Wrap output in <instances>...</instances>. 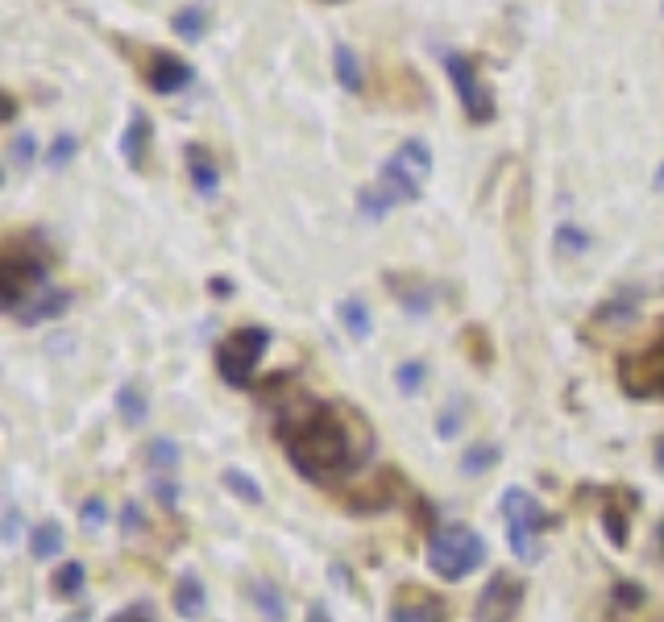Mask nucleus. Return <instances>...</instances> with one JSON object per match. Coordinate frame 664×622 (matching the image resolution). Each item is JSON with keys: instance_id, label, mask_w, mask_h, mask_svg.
Instances as JSON below:
<instances>
[{"instance_id": "1", "label": "nucleus", "mask_w": 664, "mask_h": 622, "mask_svg": "<svg viewBox=\"0 0 664 622\" xmlns=\"http://www.w3.org/2000/svg\"><path fill=\"white\" fill-rule=\"evenodd\" d=\"M274 436L287 448V461L299 477L316 486H341L370 461L374 432L370 419L345 403H324L312 394H295L274 415Z\"/></svg>"}, {"instance_id": "2", "label": "nucleus", "mask_w": 664, "mask_h": 622, "mask_svg": "<svg viewBox=\"0 0 664 622\" xmlns=\"http://www.w3.org/2000/svg\"><path fill=\"white\" fill-rule=\"evenodd\" d=\"M432 175V150L424 146L420 137L403 141V146L382 162V171L370 187L357 191V212L366 220H382L391 208L399 204H415L424 195V183Z\"/></svg>"}, {"instance_id": "3", "label": "nucleus", "mask_w": 664, "mask_h": 622, "mask_svg": "<svg viewBox=\"0 0 664 622\" xmlns=\"http://www.w3.org/2000/svg\"><path fill=\"white\" fill-rule=\"evenodd\" d=\"M54 266V253L42 233H9L0 241V303L9 316H17V307L25 299H34L42 291V282Z\"/></svg>"}, {"instance_id": "4", "label": "nucleus", "mask_w": 664, "mask_h": 622, "mask_svg": "<svg viewBox=\"0 0 664 622\" xmlns=\"http://www.w3.org/2000/svg\"><path fill=\"white\" fill-rule=\"evenodd\" d=\"M486 564V540L465 527V523H445L432 531L428 540V569L440 581H465L469 573H478Z\"/></svg>"}, {"instance_id": "5", "label": "nucleus", "mask_w": 664, "mask_h": 622, "mask_svg": "<svg viewBox=\"0 0 664 622\" xmlns=\"http://www.w3.org/2000/svg\"><path fill=\"white\" fill-rule=\"evenodd\" d=\"M498 511H503L507 540H511L515 556L528 560V564H536V560L544 556V544H540V540L552 531V515L544 511V506H540L528 490H519V486L503 490V498H498Z\"/></svg>"}, {"instance_id": "6", "label": "nucleus", "mask_w": 664, "mask_h": 622, "mask_svg": "<svg viewBox=\"0 0 664 622\" xmlns=\"http://www.w3.org/2000/svg\"><path fill=\"white\" fill-rule=\"evenodd\" d=\"M266 345H270V332L262 324H245V328H233L225 341L216 345V370L233 390H245L254 382V370L258 361L266 357Z\"/></svg>"}, {"instance_id": "7", "label": "nucleus", "mask_w": 664, "mask_h": 622, "mask_svg": "<svg viewBox=\"0 0 664 622\" xmlns=\"http://www.w3.org/2000/svg\"><path fill=\"white\" fill-rule=\"evenodd\" d=\"M619 386H623L627 399L664 403V328L652 345L619 357Z\"/></svg>"}, {"instance_id": "8", "label": "nucleus", "mask_w": 664, "mask_h": 622, "mask_svg": "<svg viewBox=\"0 0 664 622\" xmlns=\"http://www.w3.org/2000/svg\"><path fill=\"white\" fill-rule=\"evenodd\" d=\"M445 71L453 79V88H457V100H461V112L474 125H490L494 121V92L486 88V79H482V63L474 59V54H461V50H449L445 54Z\"/></svg>"}, {"instance_id": "9", "label": "nucleus", "mask_w": 664, "mask_h": 622, "mask_svg": "<svg viewBox=\"0 0 664 622\" xmlns=\"http://www.w3.org/2000/svg\"><path fill=\"white\" fill-rule=\"evenodd\" d=\"M129 54H133V67H137V75H142V83L158 96H179L183 88H191V79H196L191 63L179 59V54H171V50L133 46Z\"/></svg>"}, {"instance_id": "10", "label": "nucleus", "mask_w": 664, "mask_h": 622, "mask_svg": "<svg viewBox=\"0 0 664 622\" xmlns=\"http://www.w3.org/2000/svg\"><path fill=\"white\" fill-rule=\"evenodd\" d=\"M523 593H528V585L515 573H494L474 602V622H515V614L523 606Z\"/></svg>"}, {"instance_id": "11", "label": "nucleus", "mask_w": 664, "mask_h": 622, "mask_svg": "<svg viewBox=\"0 0 664 622\" xmlns=\"http://www.w3.org/2000/svg\"><path fill=\"white\" fill-rule=\"evenodd\" d=\"M640 506V494L627 490V486H606L598 490V515H602V531L615 548H627L631 540V515Z\"/></svg>"}, {"instance_id": "12", "label": "nucleus", "mask_w": 664, "mask_h": 622, "mask_svg": "<svg viewBox=\"0 0 664 622\" xmlns=\"http://www.w3.org/2000/svg\"><path fill=\"white\" fill-rule=\"evenodd\" d=\"M445 614V602L420 585H399V593L391 598V622H445Z\"/></svg>"}, {"instance_id": "13", "label": "nucleus", "mask_w": 664, "mask_h": 622, "mask_svg": "<svg viewBox=\"0 0 664 622\" xmlns=\"http://www.w3.org/2000/svg\"><path fill=\"white\" fill-rule=\"evenodd\" d=\"M150 146H154V125H150V112L133 108L129 112V125L121 133V158L129 171H146L150 166Z\"/></svg>"}, {"instance_id": "14", "label": "nucleus", "mask_w": 664, "mask_h": 622, "mask_svg": "<svg viewBox=\"0 0 664 622\" xmlns=\"http://www.w3.org/2000/svg\"><path fill=\"white\" fill-rule=\"evenodd\" d=\"M67 307H71V291H63V287H42L34 299H25V303L17 307V324L59 320V316H67Z\"/></svg>"}, {"instance_id": "15", "label": "nucleus", "mask_w": 664, "mask_h": 622, "mask_svg": "<svg viewBox=\"0 0 664 622\" xmlns=\"http://www.w3.org/2000/svg\"><path fill=\"white\" fill-rule=\"evenodd\" d=\"M640 303H644V291H623L615 299H606L602 307H594L590 324H598V328H627L635 316H640Z\"/></svg>"}, {"instance_id": "16", "label": "nucleus", "mask_w": 664, "mask_h": 622, "mask_svg": "<svg viewBox=\"0 0 664 622\" xmlns=\"http://www.w3.org/2000/svg\"><path fill=\"white\" fill-rule=\"evenodd\" d=\"M187 175H191V187H196L204 200H212L220 191V166L204 146H187Z\"/></svg>"}, {"instance_id": "17", "label": "nucleus", "mask_w": 664, "mask_h": 622, "mask_svg": "<svg viewBox=\"0 0 664 622\" xmlns=\"http://www.w3.org/2000/svg\"><path fill=\"white\" fill-rule=\"evenodd\" d=\"M171 602H175V614H179V618H187V622H196V618L204 614V606H208V593H204V581H200L196 573H183V577L175 581V593H171Z\"/></svg>"}, {"instance_id": "18", "label": "nucleus", "mask_w": 664, "mask_h": 622, "mask_svg": "<svg viewBox=\"0 0 664 622\" xmlns=\"http://www.w3.org/2000/svg\"><path fill=\"white\" fill-rule=\"evenodd\" d=\"M332 71H337V79H341V88L349 92V96H362L366 92V75H362V59L349 50V46H337L332 50Z\"/></svg>"}, {"instance_id": "19", "label": "nucleus", "mask_w": 664, "mask_h": 622, "mask_svg": "<svg viewBox=\"0 0 664 622\" xmlns=\"http://www.w3.org/2000/svg\"><path fill=\"white\" fill-rule=\"evenodd\" d=\"M117 415L129 423V428H137V423H146V415H150V399H146V390L142 386H121L117 390Z\"/></svg>"}, {"instance_id": "20", "label": "nucleus", "mask_w": 664, "mask_h": 622, "mask_svg": "<svg viewBox=\"0 0 664 622\" xmlns=\"http://www.w3.org/2000/svg\"><path fill=\"white\" fill-rule=\"evenodd\" d=\"M249 598H254V606H258V614H262L266 622H283V618H287V602H283L279 585H270V581H254V589H249Z\"/></svg>"}, {"instance_id": "21", "label": "nucleus", "mask_w": 664, "mask_h": 622, "mask_svg": "<svg viewBox=\"0 0 664 622\" xmlns=\"http://www.w3.org/2000/svg\"><path fill=\"white\" fill-rule=\"evenodd\" d=\"M63 527L59 523H38L34 527V535H30V552H34V560H50V556H59L63 552Z\"/></svg>"}, {"instance_id": "22", "label": "nucleus", "mask_w": 664, "mask_h": 622, "mask_svg": "<svg viewBox=\"0 0 664 622\" xmlns=\"http://www.w3.org/2000/svg\"><path fill=\"white\" fill-rule=\"evenodd\" d=\"M171 30H175L183 42H200L204 30H208V13H204L200 5H187V9H179V13L171 17Z\"/></svg>"}, {"instance_id": "23", "label": "nucleus", "mask_w": 664, "mask_h": 622, "mask_svg": "<svg viewBox=\"0 0 664 622\" xmlns=\"http://www.w3.org/2000/svg\"><path fill=\"white\" fill-rule=\"evenodd\" d=\"M146 465L162 477V473H171L175 465H179V444L171 440V436H154L150 444H146Z\"/></svg>"}, {"instance_id": "24", "label": "nucleus", "mask_w": 664, "mask_h": 622, "mask_svg": "<svg viewBox=\"0 0 664 622\" xmlns=\"http://www.w3.org/2000/svg\"><path fill=\"white\" fill-rule=\"evenodd\" d=\"M341 324H345V332L353 336V341H366L370 336V307L362 303V299H341Z\"/></svg>"}, {"instance_id": "25", "label": "nucleus", "mask_w": 664, "mask_h": 622, "mask_svg": "<svg viewBox=\"0 0 664 622\" xmlns=\"http://www.w3.org/2000/svg\"><path fill=\"white\" fill-rule=\"evenodd\" d=\"M498 457H503V452H498L494 444H474V448H465V457H461V473H465V477H482L486 469H494V465H498Z\"/></svg>"}, {"instance_id": "26", "label": "nucleus", "mask_w": 664, "mask_h": 622, "mask_svg": "<svg viewBox=\"0 0 664 622\" xmlns=\"http://www.w3.org/2000/svg\"><path fill=\"white\" fill-rule=\"evenodd\" d=\"M83 577H88V573H83V564L67 560L63 569L54 573V593H59V598H79V593H83Z\"/></svg>"}, {"instance_id": "27", "label": "nucleus", "mask_w": 664, "mask_h": 622, "mask_svg": "<svg viewBox=\"0 0 664 622\" xmlns=\"http://www.w3.org/2000/svg\"><path fill=\"white\" fill-rule=\"evenodd\" d=\"M225 486L241 498V502H249V506H262V490H258V482L249 473H241V469H225Z\"/></svg>"}, {"instance_id": "28", "label": "nucleus", "mask_w": 664, "mask_h": 622, "mask_svg": "<svg viewBox=\"0 0 664 622\" xmlns=\"http://www.w3.org/2000/svg\"><path fill=\"white\" fill-rule=\"evenodd\" d=\"M424 378H428V365L420 361V357H411V361H403L399 370H395V382H399V390L403 394H415L424 386Z\"/></svg>"}, {"instance_id": "29", "label": "nucleus", "mask_w": 664, "mask_h": 622, "mask_svg": "<svg viewBox=\"0 0 664 622\" xmlns=\"http://www.w3.org/2000/svg\"><path fill=\"white\" fill-rule=\"evenodd\" d=\"M395 295H399V303L407 311H415V316H424V311L436 307V291L428 287V282H420V287H407V291H395Z\"/></svg>"}, {"instance_id": "30", "label": "nucleus", "mask_w": 664, "mask_h": 622, "mask_svg": "<svg viewBox=\"0 0 664 622\" xmlns=\"http://www.w3.org/2000/svg\"><path fill=\"white\" fill-rule=\"evenodd\" d=\"M75 150H79L75 133H59V137L50 141V150H46V166H50V171H59V166H67L75 158Z\"/></svg>"}, {"instance_id": "31", "label": "nucleus", "mask_w": 664, "mask_h": 622, "mask_svg": "<svg viewBox=\"0 0 664 622\" xmlns=\"http://www.w3.org/2000/svg\"><path fill=\"white\" fill-rule=\"evenodd\" d=\"M104 519H108L104 498H88V502L79 506V523H83V531H88V535H96V531L104 527Z\"/></svg>"}, {"instance_id": "32", "label": "nucleus", "mask_w": 664, "mask_h": 622, "mask_svg": "<svg viewBox=\"0 0 664 622\" xmlns=\"http://www.w3.org/2000/svg\"><path fill=\"white\" fill-rule=\"evenodd\" d=\"M557 245L565 253H586L590 249V233H581L577 224H561V229H557Z\"/></svg>"}, {"instance_id": "33", "label": "nucleus", "mask_w": 664, "mask_h": 622, "mask_svg": "<svg viewBox=\"0 0 664 622\" xmlns=\"http://www.w3.org/2000/svg\"><path fill=\"white\" fill-rule=\"evenodd\" d=\"M34 154H38V141H34V133H17V137H13V146H9L13 166H30V162H34Z\"/></svg>"}, {"instance_id": "34", "label": "nucleus", "mask_w": 664, "mask_h": 622, "mask_svg": "<svg viewBox=\"0 0 664 622\" xmlns=\"http://www.w3.org/2000/svg\"><path fill=\"white\" fill-rule=\"evenodd\" d=\"M154 498L166 506V511H175V506H179V486L171 482V477H154Z\"/></svg>"}, {"instance_id": "35", "label": "nucleus", "mask_w": 664, "mask_h": 622, "mask_svg": "<svg viewBox=\"0 0 664 622\" xmlns=\"http://www.w3.org/2000/svg\"><path fill=\"white\" fill-rule=\"evenodd\" d=\"M121 531H125V535L142 531V506H137V502H125V506H121Z\"/></svg>"}, {"instance_id": "36", "label": "nucleus", "mask_w": 664, "mask_h": 622, "mask_svg": "<svg viewBox=\"0 0 664 622\" xmlns=\"http://www.w3.org/2000/svg\"><path fill=\"white\" fill-rule=\"evenodd\" d=\"M17 531H21V515H17V506L9 502V511H5V544L17 540Z\"/></svg>"}, {"instance_id": "37", "label": "nucleus", "mask_w": 664, "mask_h": 622, "mask_svg": "<svg viewBox=\"0 0 664 622\" xmlns=\"http://www.w3.org/2000/svg\"><path fill=\"white\" fill-rule=\"evenodd\" d=\"M652 556H656V564L664 569V519H660L656 531H652Z\"/></svg>"}, {"instance_id": "38", "label": "nucleus", "mask_w": 664, "mask_h": 622, "mask_svg": "<svg viewBox=\"0 0 664 622\" xmlns=\"http://www.w3.org/2000/svg\"><path fill=\"white\" fill-rule=\"evenodd\" d=\"M457 407H461V403H457ZM457 407L440 415V436H445V440H449V436H457Z\"/></svg>"}, {"instance_id": "39", "label": "nucleus", "mask_w": 664, "mask_h": 622, "mask_svg": "<svg viewBox=\"0 0 664 622\" xmlns=\"http://www.w3.org/2000/svg\"><path fill=\"white\" fill-rule=\"evenodd\" d=\"M113 622H154V618H150V610H146V606H137V610H125V614H117Z\"/></svg>"}, {"instance_id": "40", "label": "nucleus", "mask_w": 664, "mask_h": 622, "mask_svg": "<svg viewBox=\"0 0 664 622\" xmlns=\"http://www.w3.org/2000/svg\"><path fill=\"white\" fill-rule=\"evenodd\" d=\"M308 622H332L328 606H324V602H312V606H308Z\"/></svg>"}, {"instance_id": "41", "label": "nucleus", "mask_w": 664, "mask_h": 622, "mask_svg": "<svg viewBox=\"0 0 664 622\" xmlns=\"http://www.w3.org/2000/svg\"><path fill=\"white\" fill-rule=\"evenodd\" d=\"M17 121V100H13V92H5V125H13Z\"/></svg>"}, {"instance_id": "42", "label": "nucleus", "mask_w": 664, "mask_h": 622, "mask_svg": "<svg viewBox=\"0 0 664 622\" xmlns=\"http://www.w3.org/2000/svg\"><path fill=\"white\" fill-rule=\"evenodd\" d=\"M212 295H220V299H225V295H233V287H229L225 278H212Z\"/></svg>"}, {"instance_id": "43", "label": "nucleus", "mask_w": 664, "mask_h": 622, "mask_svg": "<svg viewBox=\"0 0 664 622\" xmlns=\"http://www.w3.org/2000/svg\"><path fill=\"white\" fill-rule=\"evenodd\" d=\"M656 469H660V473H664V436H660V440H656Z\"/></svg>"}, {"instance_id": "44", "label": "nucleus", "mask_w": 664, "mask_h": 622, "mask_svg": "<svg viewBox=\"0 0 664 622\" xmlns=\"http://www.w3.org/2000/svg\"><path fill=\"white\" fill-rule=\"evenodd\" d=\"M656 191H664V166H660V171H656Z\"/></svg>"}]
</instances>
